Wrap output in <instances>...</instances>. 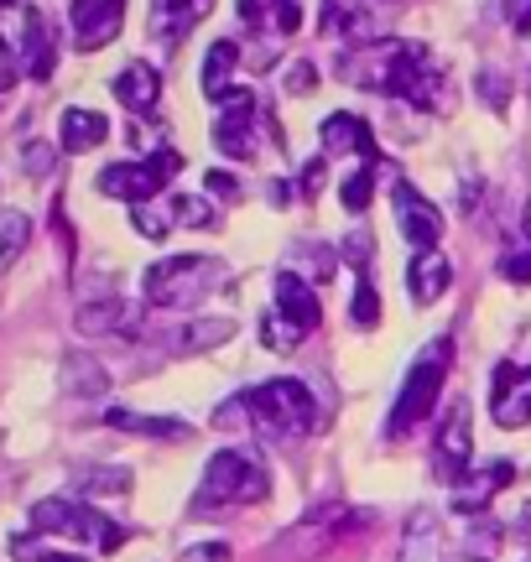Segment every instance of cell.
Returning <instances> with one entry per match:
<instances>
[{
	"label": "cell",
	"mask_w": 531,
	"mask_h": 562,
	"mask_svg": "<svg viewBox=\"0 0 531 562\" xmlns=\"http://www.w3.org/2000/svg\"><path fill=\"white\" fill-rule=\"evenodd\" d=\"M225 261L219 256H172L146 271V302L151 307H199L204 297H214L225 286Z\"/></svg>",
	"instance_id": "3957f363"
},
{
	"label": "cell",
	"mask_w": 531,
	"mask_h": 562,
	"mask_svg": "<svg viewBox=\"0 0 531 562\" xmlns=\"http://www.w3.org/2000/svg\"><path fill=\"white\" fill-rule=\"evenodd\" d=\"M11 552H16V562H89L79 552H53V547H37V542H26V537H16Z\"/></svg>",
	"instance_id": "d6a6232c"
},
{
	"label": "cell",
	"mask_w": 531,
	"mask_h": 562,
	"mask_svg": "<svg viewBox=\"0 0 531 562\" xmlns=\"http://www.w3.org/2000/svg\"><path fill=\"white\" fill-rule=\"evenodd\" d=\"M157 11H151V32H162L167 47H178V42L208 16V5L214 0H151Z\"/></svg>",
	"instance_id": "ac0fdd59"
},
{
	"label": "cell",
	"mask_w": 531,
	"mask_h": 562,
	"mask_svg": "<svg viewBox=\"0 0 531 562\" xmlns=\"http://www.w3.org/2000/svg\"><path fill=\"white\" fill-rule=\"evenodd\" d=\"M500 271L511 281H521V286H531V250H511V256L500 261Z\"/></svg>",
	"instance_id": "b9f144b4"
},
{
	"label": "cell",
	"mask_w": 531,
	"mask_h": 562,
	"mask_svg": "<svg viewBox=\"0 0 531 562\" xmlns=\"http://www.w3.org/2000/svg\"><path fill=\"white\" fill-rule=\"evenodd\" d=\"M178 167H183L178 151H157V157H146V161H115V167L100 172V193L104 199H121V203H146L162 193L167 178H172Z\"/></svg>",
	"instance_id": "52a82bcc"
},
{
	"label": "cell",
	"mask_w": 531,
	"mask_h": 562,
	"mask_svg": "<svg viewBox=\"0 0 531 562\" xmlns=\"http://www.w3.org/2000/svg\"><path fill=\"white\" fill-rule=\"evenodd\" d=\"M26 240H32V220H26V214H16V209H5V214H0V266L21 261Z\"/></svg>",
	"instance_id": "484cf974"
},
{
	"label": "cell",
	"mask_w": 531,
	"mask_h": 562,
	"mask_svg": "<svg viewBox=\"0 0 531 562\" xmlns=\"http://www.w3.org/2000/svg\"><path fill=\"white\" fill-rule=\"evenodd\" d=\"M204 188H208V199H219V203H240V199H246L240 178H235V172H225V167L204 172Z\"/></svg>",
	"instance_id": "4dcf8cb0"
},
{
	"label": "cell",
	"mask_w": 531,
	"mask_h": 562,
	"mask_svg": "<svg viewBox=\"0 0 531 562\" xmlns=\"http://www.w3.org/2000/svg\"><path fill=\"white\" fill-rule=\"evenodd\" d=\"M157 94H162V79H157V68L151 63H125L121 74H115V100L131 110V115H146V110H157Z\"/></svg>",
	"instance_id": "e0dca14e"
},
{
	"label": "cell",
	"mask_w": 531,
	"mask_h": 562,
	"mask_svg": "<svg viewBox=\"0 0 531 562\" xmlns=\"http://www.w3.org/2000/svg\"><path fill=\"white\" fill-rule=\"evenodd\" d=\"M74 328L83 339H110V334H136V307L125 297H94L74 313Z\"/></svg>",
	"instance_id": "9a60e30c"
},
{
	"label": "cell",
	"mask_w": 531,
	"mask_h": 562,
	"mask_svg": "<svg viewBox=\"0 0 531 562\" xmlns=\"http://www.w3.org/2000/svg\"><path fill=\"white\" fill-rule=\"evenodd\" d=\"M32 531H42V537H68V542H89V547H100V552H115V547H125V537H131L121 521H104L100 510L74 505V501H37L32 505Z\"/></svg>",
	"instance_id": "5b68a950"
},
{
	"label": "cell",
	"mask_w": 531,
	"mask_h": 562,
	"mask_svg": "<svg viewBox=\"0 0 531 562\" xmlns=\"http://www.w3.org/2000/svg\"><path fill=\"white\" fill-rule=\"evenodd\" d=\"M479 100L500 115V110H506V74H479Z\"/></svg>",
	"instance_id": "f35d334b"
},
{
	"label": "cell",
	"mask_w": 531,
	"mask_h": 562,
	"mask_svg": "<svg viewBox=\"0 0 531 562\" xmlns=\"http://www.w3.org/2000/svg\"><path fill=\"white\" fill-rule=\"evenodd\" d=\"M172 220L188 224V229H219V209H214L208 193H183L172 203Z\"/></svg>",
	"instance_id": "4316f807"
},
{
	"label": "cell",
	"mask_w": 531,
	"mask_h": 562,
	"mask_svg": "<svg viewBox=\"0 0 531 562\" xmlns=\"http://www.w3.org/2000/svg\"><path fill=\"white\" fill-rule=\"evenodd\" d=\"M490 417L495 427H531V364H495V385H490Z\"/></svg>",
	"instance_id": "9c48e42d"
},
{
	"label": "cell",
	"mask_w": 531,
	"mask_h": 562,
	"mask_svg": "<svg viewBox=\"0 0 531 562\" xmlns=\"http://www.w3.org/2000/svg\"><path fill=\"white\" fill-rule=\"evenodd\" d=\"M235 68H240V47H235V42H214L204 53V100L208 104H225V94L235 89V83H229Z\"/></svg>",
	"instance_id": "603a6c76"
},
{
	"label": "cell",
	"mask_w": 531,
	"mask_h": 562,
	"mask_svg": "<svg viewBox=\"0 0 531 562\" xmlns=\"http://www.w3.org/2000/svg\"><path fill=\"white\" fill-rule=\"evenodd\" d=\"M74 484H79V495H89V501H121V495H131V469H110V463H94V469H79L74 474Z\"/></svg>",
	"instance_id": "d4e9b609"
},
{
	"label": "cell",
	"mask_w": 531,
	"mask_h": 562,
	"mask_svg": "<svg viewBox=\"0 0 531 562\" xmlns=\"http://www.w3.org/2000/svg\"><path fill=\"white\" fill-rule=\"evenodd\" d=\"M495 547H500V531L495 526H474L464 552H470V562H495Z\"/></svg>",
	"instance_id": "836d02e7"
},
{
	"label": "cell",
	"mask_w": 531,
	"mask_h": 562,
	"mask_svg": "<svg viewBox=\"0 0 531 562\" xmlns=\"http://www.w3.org/2000/svg\"><path fill=\"white\" fill-rule=\"evenodd\" d=\"M63 391H68V396H104V391H110V370H104L94 355L79 349V355L63 360Z\"/></svg>",
	"instance_id": "cb8c5ba5"
},
{
	"label": "cell",
	"mask_w": 531,
	"mask_h": 562,
	"mask_svg": "<svg viewBox=\"0 0 531 562\" xmlns=\"http://www.w3.org/2000/svg\"><path fill=\"white\" fill-rule=\"evenodd\" d=\"M136 235H146V240H167L172 235V224H167V214H157V209H146V203H136Z\"/></svg>",
	"instance_id": "e575fe53"
},
{
	"label": "cell",
	"mask_w": 531,
	"mask_h": 562,
	"mask_svg": "<svg viewBox=\"0 0 531 562\" xmlns=\"http://www.w3.org/2000/svg\"><path fill=\"white\" fill-rule=\"evenodd\" d=\"M449 370H453V339H432L407 370V385H402V396L391 406V438H402L411 427H422V422L438 412L443 402V385H449Z\"/></svg>",
	"instance_id": "7a4b0ae2"
},
{
	"label": "cell",
	"mask_w": 531,
	"mask_h": 562,
	"mask_svg": "<svg viewBox=\"0 0 531 562\" xmlns=\"http://www.w3.org/2000/svg\"><path fill=\"white\" fill-rule=\"evenodd\" d=\"M276 318L292 323L297 334H313L324 323V302H318V286L297 271H276Z\"/></svg>",
	"instance_id": "4fadbf2b"
},
{
	"label": "cell",
	"mask_w": 531,
	"mask_h": 562,
	"mask_svg": "<svg viewBox=\"0 0 531 562\" xmlns=\"http://www.w3.org/2000/svg\"><path fill=\"white\" fill-rule=\"evenodd\" d=\"M16 53H21V74H32L37 83L53 79V68H58V42H53V26H47V16H42V11H26Z\"/></svg>",
	"instance_id": "5bb4252c"
},
{
	"label": "cell",
	"mask_w": 531,
	"mask_h": 562,
	"mask_svg": "<svg viewBox=\"0 0 531 562\" xmlns=\"http://www.w3.org/2000/svg\"><path fill=\"white\" fill-rule=\"evenodd\" d=\"M250 417L261 422L266 432H276V438H303L307 427L318 422V402H313V391H307L303 381H266L256 385L246 396Z\"/></svg>",
	"instance_id": "8992f818"
},
{
	"label": "cell",
	"mask_w": 531,
	"mask_h": 562,
	"mask_svg": "<svg viewBox=\"0 0 531 562\" xmlns=\"http://www.w3.org/2000/svg\"><path fill=\"white\" fill-rule=\"evenodd\" d=\"M360 5H365V0H324V16H318V26H324L328 37H344V32H354V26H360Z\"/></svg>",
	"instance_id": "83f0119b"
},
{
	"label": "cell",
	"mask_w": 531,
	"mask_h": 562,
	"mask_svg": "<svg viewBox=\"0 0 531 562\" xmlns=\"http://www.w3.org/2000/svg\"><path fill=\"white\" fill-rule=\"evenodd\" d=\"M339 199H344L349 214H365L370 199H375V172H370V167H360V172H349L344 188H339Z\"/></svg>",
	"instance_id": "f1b7e54d"
},
{
	"label": "cell",
	"mask_w": 531,
	"mask_h": 562,
	"mask_svg": "<svg viewBox=\"0 0 531 562\" xmlns=\"http://www.w3.org/2000/svg\"><path fill=\"white\" fill-rule=\"evenodd\" d=\"M297 339H303V334H297L292 323H282L276 313L266 318V349H297Z\"/></svg>",
	"instance_id": "74e56055"
},
{
	"label": "cell",
	"mask_w": 531,
	"mask_h": 562,
	"mask_svg": "<svg viewBox=\"0 0 531 562\" xmlns=\"http://www.w3.org/2000/svg\"><path fill=\"white\" fill-rule=\"evenodd\" d=\"M521 510H527V516H521V526H527V531H531V501H527V505H521Z\"/></svg>",
	"instance_id": "bcb514c9"
},
{
	"label": "cell",
	"mask_w": 531,
	"mask_h": 562,
	"mask_svg": "<svg viewBox=\"0 0 531 562\" xmlns=\"http://www.w3.org/2000/svg\"><path fill=\"white\" fill-rule=\"evenodd\" d=\"M16 79H21V58H16V47L5 42V32H0V94H5Z\"/></svg>",
	"instance_id": "ab89813d"
},
{
	"label": "cell",
	"mask_w": 531,
	"mask_h": 562,
	"mask_svg": "<svg viewBox=\"0 0 531 562\" xmlns=\"http://www.w3.org/2000/svg\"><path fill=\"white\" fill-rule=\"evenodd\" d=\"M256 94L250 89H229L225 104H219V121H214V146L235 161L256 157Z\"/></svg>",
	"instance_id": "ba28073f"
},
{
	"label": "cell",
	"mask_w": 531,
	"mask_h": 562,
	"mask_svg": "<svg viewBox=\"0 0 531 562\" xmlns=\"http://www.w3.org/2000/svg\"><path fill=\"white\" fill-rule=\"evenodd\" d=\"M407 286H411V297L422 302H438L443 292L453 286V266H449V256H438V250H422L417 261L407 266Z\"/></svg>",
	"instance_id": "ffe728a7"
},
{
	"label": "cell",
	"mask_w": 531,
	"mask_h": 562,
	"mask_svg": "<svg viewBox=\"0 0 531 562\" xmlns=\"http://www.w3.org/2000/svg\"><path fill=\"white\" fill-rule=\"evenodd\" d=\"M324 178H328V157H313L303 167V199H318V193H324Z\"/></svg>",
	"instance_id": "60d3db41"
},
{
	"label": "cell",
	"mask_w": 531,
	"mask_h": 562,
	"mask_svg": "<svg viewBox=\"0 0 531 562\" xmlns=\"http://www.w3.org/2000/svg\"><path fill=\"white\" fill-rule=\"evenodd\" d=\"M178 562H235V552H229V542H193L183 547Z\"/></svg>",
	"instance_id": "8d00e7d4"
},
{
	"label": "cell",
	"mask_w": 531,
	"mask_h": 562,
	"mask_svg": "<svg viewBox=\"0 0 531 562\" xmlns=\"http://www.w3.org/2000/svg\"><path fill=\"white\" fill-rule=\"evenodd\" d=\"M470 459H474V442H470V406L459 402L453 417L443 422V432L432 442V469L443 484H464L470 480Z\"/></svg>",
	"instance_id": "8fae6325"
},
{
	"label": "cell",
	"mask_w": 531,
	"mask_h": 562,
	"mask_svg": "<svg viewBox=\"0 0 531 562\" xmlns=\"http://www.w3.org/2000/svg\"><path fill=\"white\" fill-rule=\"evenodd\" d=\"M349 318H354V328H375V323H381V292H375L370 281L354 286V307H349Z\"/></svg>",
	"instance_id": "f546056e"
},
{
	"label": "cell",
	"mask_w": 531,
	"mask_h": 562,
	"mask_svg": "<svg viewBox=\"0 0 531 562\" xmlns=\"http://www.w3.org/2000/svg\"><path fill=\"white\" fill-rule=\"evenodd\" d=\"M386 94H396V100H407V104H417V110L438 115V110H449V74L432 63V53L422 47V42H402L396 58H391Z\"/></svg>",
	"instance_id": "277c9868"
},
{
	"label": "cell",
	"mask_w": 531,
	"mask_h": 562,
	"mask_svg": "<svg viewBox=\"0 0 531 562\" xmlns=\"http://www.w3.org/2000/svg\"><path fill=\"white\" fill-rule=\"evenodd\" d=\"M266 495H271V474L261 469V459L246 453V448H219L204 469L193 510L199 516H219L225 505H261Z\"/></svg>",
	"instance_id": "6da1fadb"
},
{
	"label": "cell",
	"mask_w": 531,
	"mask_h": 562,
	"mask_svg": "<svg viewBox=\"0 0 531 562\" xmlns=\"http://www.w3.org/2000/svg\"><path fill=\"white\" fill-rule=\"evenodd\" d=\"M391 203H396V224H402V235H407L411 250H417V256H422V250H432V245H438V235H443V214H438V203L422 199L407 178L391 188Z\"/></svg>",
	"instance_id": "30bf717a"
},
{
	"label": "cell",
	"mask_w": 531,
	"mask_h": 562,
	"mask_svg": "<svg viewBox=\"0 0 531 562\" xmlns=\"http://www.w3.org/2000/svg\"><path fill=\"white\" fill-rule=\"evenodd\" d=\"M307 89H313V63H297L286 74V94H307Z\"/></svg>",
	"instance_id": "ee69618b"
},
{
	"label": "cell",
	"mask_w": 531,
	"mask_h": 562,
	"mask_svg": "<svg viewBox=\"0 0 531 562\" xmlns=\"http://www.w3.org/2000/svg\"><path fill=\"white\" fill-rule=\"evenodd\" d=\"M104 422H110V427H121V432L157 438V442H188V438H193V427H188L183 417H142V412H125V406H115Z\"/></svg>",
	"instance_id": "7402d4cb"
},
{
	"label": "cell",
	"mask_w": 531,
	"mask_h": 562,
	"mask_svg": "<svg viewBox=\"0 0 531 562\" xmlns=\"http://www.w3.org/2000/svg\"><path fill=\"white\" fill-rule=\"evenodd\" d=\"M527 240H531V199H527Z\"/></svg>",
	"instance_id": "7dc6e473"
},
{
	"label": "cell",
	"mask_w": 531,
	"mask_h": 562,
	"mask_svg": "<svg viewBox=\"0 0 531 562\" xmlns=\"http://www.w3.org/2000/svg\"><path fill=\"white\" fill-rule=\"evenodd\" d=\"M511 480H516L511 459H495L485 474H474L470 469V480L459 484V495H453V510H459V516H479V510H485V505H490Z\"/></svg>",
	"instance_id": "2e32d148"
},
{
	"label": "cell",
	"mask_w": 531,
	"mask_h": 562,
	"mask_svg": "<svg viewBox=\"0 0 531 562\" xmlns=\"http://www.w3.org/2000/svg\"><path fill=\"white\" fill-rule=\"evenodd\" d=\"M104 136H110V121H104L100 110H63L58 121V146L63 151H74V157H83V151H94V146H104Z\"/></svg>",
	"instance_id": "d6986e66"
},
{
	"label": "cell",
	"mask_w": 531,
	"mask_h": 562,
	"mask_svg": "<svg viewBox=\"0 0 531 562\" xmlns=\"http://www.w3.org/2000/svg\"><path fill=\"white\" fill-rule=\"evenodd\" d=\"M506 21L516 37H531V0H506Z\"/></svg>",
	"instance_id": "7bdbcfd3"
},
{
	"label": "cell",
	"mask_w": 531,
	"mask_h": 562,
	"mask_svg": "<svg viewBox=\"0 0 531 562\" xmlns=\"http://www.w3.org/2000/svg\"><path fill=\"white\" fill-rule=\"evenodd\" d=\"M344 256L354 271H370V261H375V240H370V229H354L344 240Z\"/></svg>",
	"instance_id": "d590c367"
},
{
	"label": "cell",
	"mask_w": 531,
	"mask_h": 562,
	"mask_svg": "<svg viewBox=\"0 0 531 562\" xmlns=\"http://www.w3.org/2000/svg\"><path fill=\"white\" fill-rule=\"evenodd\" d=\"M229 334H235V323L229 318H204V323L188 328V344H193V349H214V344L229 339Z\"/></svg>",
	"instance_id": "1f68e13d"
},
{
	"label": "cell",
	"mask_w": 531,
	"mask_h": 562,
	"mask_svg": "<svg viewBox=\"0 0 531 562\" xmlns=\"http://www.w3.org/2000/svg\"><path fill=\"white\" fill-rule=\"evenodd\" d=\"M125 26V0H74V47L79 53H100L121 37Z\"/></svg>",
	"instance_id": "7c38bea8"
},
{
	"label": "cell",
	"mask_w": 531,
	"mask_h": 562,
	"mask_svg": "<svg viewBox=\"0 0 531 562\" xmlns=\"http://www.w3.org/2000/svg\"><path fill=\"white\" fill-rule=\"evenodd\" d=\"M344 151H365V157H375V140H370V125L360 121V115L339 110V115H328L324 121V157H344Z\"/></svg>",
	"instance_id": "44dd1931"
},
{
	"label": "cell",
	"mask_w": 531,
	"mask_h": 562,
	"mask_svg": "<svg viewBox=\"0 0 531 562\" xmlns=\"http://www.w3.org/2000/svg\"><path fill=\"white\" fill-rule=\"evenodd\" d=\"M21 157H26V167H32V172H47V167H53V151H47V146H37V140H32Z\"/></svg>",
	"instance_id": "f6af8a7d"
}]
</instances>
